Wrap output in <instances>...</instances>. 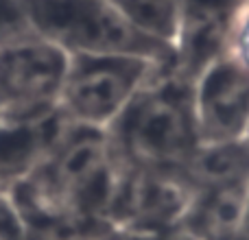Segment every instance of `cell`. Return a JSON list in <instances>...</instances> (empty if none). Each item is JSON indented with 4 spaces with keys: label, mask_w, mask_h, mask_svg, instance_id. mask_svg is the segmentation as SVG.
I'll return each instance as SVG.
<instances>
[{
    "label": "cell",
    "mask_w": 249,
    "mask_h": 240,
    "mask_svg": "<svg viewBox=\"0 0 249 240\" xmlns=\"http://www.w3.org/2000/svg\"><path fill=\"white\" fill-rule=\"evenodd\" d=\"M68 52L31 35L0 48V116H39L59 107Z\"/></svg>",
    "instance_id": "4"
},
{
    "label": "cell",
    "mask_w": 249,
    "mask_h": 240,
    "mask_svg": "<svg viewBox=\"0 0 249 240\" xmlns=\"http://www.w3.org/2000/svg\"><path fill=\"white\" fill-rule=\"evenodd\" d=\"M0 240H26L22 216L7 190H0Z\"/></svg>",
    "instance_id": "13"
},
{
    "label": "cell",
    "mask_w": 249,
    "mask_h": 240,
    "mask_svg": "<svg viewBox=\"0 0 249 240\" xmlns=\"http://www.w3.org/2000/svg\"><path fill=\"white\" fill-rule=\"evenodd\" d=\"M31 35L35 33L26 17L24 0H0V48Z\"/></svg>",
    "instance_id": "12"
},
{
    "label": "cell",
    "mask_w": 249,
    "mask_h": 240,
    "mask_svg": "<svg viewBox=\"0 0 249 240\" xmlns=\"http://www.w3.org/2000/svg\"><path fill=\"white\" fill-rule=\"evenodd\" d=\"M243 240H249V186L245 197V219H243Z\"/></svg>",
    "instance_id": "16"
},
{
    "label": "cell",
    "mask_w": 249,
    "mask_h": 240,
    "mask_svg": "<svg viewBox=\"0 0 249 240\" xmlns=\"http://www.w3.org/2000/svg\"><path fill=\"white\" fill-rule=\"evenodd\" d=\"M105 133L121 166L179 172L199 146L193 83L162 68Z\"/></svg>",
    "instance_id": "1"
},
{
    "label": "cell",
    "mask_w": 249,
    "mask_h": 240,
    "mask_svg": "<svg viewBox=\"0 0 249 240\" xmlns=\"http://www.w3.org/2000/svg\"><path fill=\"white\" fill-rule=\"evenodd\" d=\"M136 31L173 51L181 0H112Z\"/></svg>",
    "instance_id": "11"
},
{
    "label": "cell",
    "mask_w": 249,
    "mask_h": 240,
    "mask_svg": "<svg viewBox=\"0 0 249 240\" xmlns=\"http://www.w3.org/2000/svg\"><path fill=\"white\" fill-rule=\"evenodd\" d=\"M193 112L199 144L249 136V61L230 51L193 81Z\"/></svg>",
    "instance_id": "6"
},
{
    "label": "cell",
    "mask_w": 249,
    "mask_h": 240,
    "mask_svg": "<svg viewBox=\"0 0 249 240\" xmlns=\"http://www.w3.org/2000/svg\"><path fill=\"white\" fill-rule=\"evenodd\" d=\"M190 197L193 188L179 172L123 166L105 221L127 236L175 232Z\"/></svg>",
    "instance_id": "5"
},
{
    "label": "cell",
    "mask_w": 249,
    "mask_h": 240,
    "mask_svg": "<svg viewBox=\"0 0 249 240\" xmlns=\"http://www.w3.org/2000/svg\"><path fill=\"white\" fill-rule=\"evenodd\" d=\"M162 68L171 66L127 52L68 55L59 109L70 122L105 131Z\"/></svg>",
    "instance_id": "3"
},
{
    "label": "cell",
    "mask_w": 249,
    "mask_h": 240,
    "mask_svg": "<svg viewBox=\"0 0 249 240\" xmlns=\"http://www.w3.org/2000/svg\"><path fill=\"white\" fill-rule=\"evenodd\" d=\"M247 186L223 184L195 188L177 232L188 240H243Z\"/></svg>",
    "instance_id": "9"
},
{
    "label": "cell",
    "mask_w": 249,
    "mask_h": 240,
    "mask_svg": "<svg viewBox=\"0 0 249 240\" xmlns=\"http://www.w3.org/2000/svg\"><path fill=\"white\" fill-rule=\"evenodd\" d=\"M24 9L33 33L68 55L127 52L173 66L171 48L133 29L112 0H24Z\"/></svg>",
    "instance_id": "2"
},
{
    "label": "cell",
    "mask_w": 249,
    "mask_h": 240,
    "mask_svg": "<svg viewBox=\"0 0 249 240\" xmlns=\"http://www.w3.org/2000/svg\"><path fill=\"white\" fill-rule=\"evenodd\" d=\"M249 0H181L171 70L193 83L206 66L230 52Z\"/></svg>",
    "instance_id": "7"
},
{
    "label": "cell",
    "mask_w": 249,
    "mask_h": 240,
    "mask_svg": "<svg viewBox=\"0 0 249 240\" xmlns=\"http://www.w3.org/2000/svg\"><path fill=\"white\" fill-rule=\"evenodd\" d=\"M116 240H188L179 232H166V234H151V236H127V234H118Z\"/></svg>",
    "instance_id": "15"
},
{
    "label": "cell",
    "mask_w": 249,
    "mask_h": 240,
    "mask_svg": "<svg viewBox=\"0 0 249 240\" xmlns=\"http://www.w3.org/2000/svg\"><path fill=\"white\" fill-rule=\"evenodd\" d=\"M232 51L238 52L245 61H249V7L241 20V26H238V33H236V42H234Z\"/></svg>",
    "instance_id": "14"
},
{
    "label": "cell",
    "mask_w": 249,
    "mask_h": 240,
    "mask_svg": "<svg viewBox=\"0 0 249 240\" xmlns=\"http://www.w3.org/2000/svg\"><path fill=\"white\" fill-rule=\"evenodd\" d=\"M72 124L59 107L39 116H0V188L29 177Z\"/></svg>",
    "instance_id": "8"
},
{
    "label": "cell",
    "mask_w": 249,
    "mask_h": 240,
    "mask_svg": "<svg viewBox=\"0 0 249 240\" xmlns=\"http://www.w3.org/2000/svg\"><path fill=\"white\" fill-rule=\"evenodd\" d=\"M179 175L190 188L249 184V136L234 142L199 144Z\"/></svg>",
    "instance_id": "10"
}]
</instances>
